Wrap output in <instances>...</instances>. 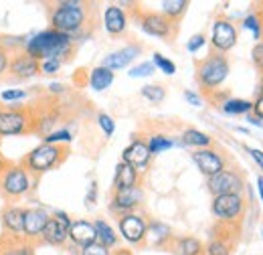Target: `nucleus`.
Masks as SVG:
<instances>
[{"label":"nucleus","mask_w":263,"mask_h":255,"mask_svg":"<svg viewBox=\"0 0 263 255\" xmlns=\"http://www.w3.org/2000/svg\"><path fill=\"white\" fill-rule=\"evenodd\" d=\"M174 251L178 255H202V243L197 237H178L174 243Z\"/></svg>","instance_id":"28"},{"label":"nucleus","mask_w":263,"mask_h":255,"mask_svg":"<svg viewBox=\"0 0 263 255\" xmlns=\"http://www.w3.org/2000/svg\"><path fill=\"white\" fill-rule=\"evenodd\" d=\"M8 65H10V53L4 47H0V75L8 71Z\"/></svg>","instance_id":"43"},{"label":"nucleus","mask_w":263,"mask_h":255,"mask_svg":"<svg viewBox=\"0 0 263 255\" xmlns=\"http://www.w3.org/2000/svg\"><path fill=\"white\" fill-rule=\"evenodd\" d=\"M261 235H263V231H261Z\"/></svg>","instance_id":"55"},{"label":"nucleus","mask_w":263,"mask_h":255,"mask_svg":"<svg viewBox=\"0 0 263 255\" xmlns=\"http://www.w3.org/2000/svg\"><path fill=\"white\" fill-rule=\"evenodd\" d=\"M146 144H148L150 154L154 156V154H160V152H164V150H170V148L174 146V140L164 136V134H154V136H150V140H148Z\"/></svg>","instance_id":"30"},{"label":"nucleus","mask_w":263,"mask_h":255,"mask_svg":"<svg viewBox=\"0 0 263 255\" xmlns=\"http://www.w3.org/2000/svg\"><path fill=\"white\" fill-rule=\"evenodd\" d=\"M8 71L12 77L16 79H31L41 75V63L34 61L31 55H27L25 51H18V53H12L10 55V65H8Z\"/></svg>","instance_id":"13"},{"label":"nucleus","mask_w":263,"mask_h":255,"mask_svg":"<svg viewBox=\"0 0 263 255\" xmlns=\"http://www.w3.org/2000/svg\"><path fill=\"white\" fill-rule=\"evenodd\" d=\"M114 255H132L130 251H116Z\"/></svg>","instance_id":"51"},{"label":"nucleus","mask_w":263,"mask_h":255,"mask_svg":"<svg viewBox=\"0 0 263 255\" xmlns=\"http://www.w3.org/2000/svg\"><path fill=\"white\" fill-rule=\"evenodd\" d=\"M253 61L259 69H263V43L253 47Z\"/></svg>","instance_id":"44"},{"label":"nucleus","mask_w":263,"mask_h":255,"mask_svg":"<svg viewBox=\"0 0 263 255\" xmlns=\"http://www.w3.org/2000/svg\"><path fill=\"white\" fill-rule=\"evenodd\" d=\"M221 110L229 116H239V114H247L249 110H253V103L247 99H229L221 105Z\"/></svg>","instance_id":"31"},{"label":"nucleus","mask_w":263,"mask_h":255,"mask_svg":"<svg viewBox=\"0 0 263 255\" xmlns=\"http://www.w3.org/2000/svg\"><path fill=\"white\" fill-rule=\"evenodd\" d=\"M27 96H29L27 89H4L0 94V99L2 101H18V99H25Z\"/></svg>","instance_id":"39"},{"label":"nucleus","mask_w":263,"mask_h":255,"mask_svg":"<svg viewBox=\"0 0 263 255\" xmlns=\"http://www.w3.org/2000/svg\"><path fill=\"white\" fill-rule=\"evenodd\" d=\"M96 196H98V185H96V183H91V187H89V192H87V198H85L87 207L96 203Z\"/></svg>","instance_id":"46"},{"label":"nucleus","mask_w":263,"mask_h":255,"mask_svg":"<svg viewBox=\"0 0 263 255\" xmlns=\"http://www.w3.org/2000/svg\"><path fill=\"white\" fill-rule=\"evenodd\" d=\"M182 144H184V146H193V148L202 150V148H211L213 138H211L209 134L200 132V130L189 128V130H184V134H182Z\"/></svg>","instance_id":"25"},{"label":"nucleus","mask_w":263,"mask_h":255,"mask_svg":"<svg viewBox=\"0 0 263 255\" xmlns=\"http://www.w3.org/2000/svg\"><path fill=\"white\" fill-rule=\"evenodd\" d=\"M51 215L43 207H25V227H23V239L34 243L41 241V235L49 223Z\"/></svg>","instance_id":"8"},{"label":"nucleus","mask_w":263,"mask_h":255,"mask_svg":"<svg viewBox=\"0 0 263 255\" xmlns=\"http://www.w3.org/2000/svg\"><path fill=\"white\" fill-rule=\"evenodd\" d=\"M227 75H229V61L219 53H215V55H211L198 63L197 79L200 87H204V89L219 87L227 79Z\"/></svg>","instance_id":"6"},{"label":"nucleus","mask_w":263,"mask_h":255,"mask_svg":"<svg viewBox=\"0 0 263 255\" xmlns=\"http://www.w3.org/2000/svg\"><path fill=\"white\" fill-rule=\"evenodd\" d=\"M140 94H142L144 99H148L150 103H160V101H164L166 89L162 85H144L140 89Z\"/></svg>","instance_id":"33"},{"label":"nucleus","mask_w":263,"mask_h":255,"mask_svg":"<svg viewBox=\"0 0 263 255\" xmlns=\"http://www.w3.org/2000/svg\"><path fill=\"white\" fill-rule=\"evenodd\" d=\"M61 67H63V61L45 59V61H41V73H43V75H55V73L61 71Z\"/></svg>","instance_id":"36"},{"label":"nucleus","mask_w":263,"mask_h":255,"mask_svg":"<svg viewBox=\"0 0 263 255\" xmlns=\"http://www.w3.org/2000/svg\"><path fill=\"white\" fill-rule=\"evenodd\" d=\"M140 53H142V47H140V45H128V47H124V49H120V51L109 53V55L101 61V67H105V69H109V71L124 69V67H128Z\"/></svg>","instance_id":"20"},{"label":"nucleus","mask_w":263,"mask_h":255,"mask_svg":"<svg viewBox=\"0 0 263 255\" xmlns=\"http://www.w3.org/2000/svg\"><path fill=\"white\" fill-rule=\"evenodd\" d=\"M193 162L197 164V168L206 178H211V176L219 174L221 170H225V160H223V156L217 150H213V148L195 150L193 152Z\"/></svg>","instance_id":"12"},{"label":"nucleus","mask_w":263,"mask_h":255,"mask_svg":"<svg viewBox=\"0 0 263 255\" xmlns=\"http://www.w3.org/2000/svg\"><path fill=\"white\" fill-rule=\"evenodd\" d=\"M206 43V39H204V34L202 32H198V34H193L191 39H189V43H186V49L191 51V53H197L198 49L202 47Z\"/></svg>","instance_id":"42"},{"label":"nucleus","mask_w":263,"mask_h":255,"mask_svg":"<svg viewBox=\"0 0 263 255\" xmlns=\"http://www.w3.org/2000/svg\"><path fill=\"white\" fill-rule=\"evenodd\" d=\"M6 166V162H2V158H0V172H2V168Z\"/></svg>","instance_id":"52"},{"label":"nucleus","mask_w":263,"mask_h":255,"mask_svg":"<svg viewBox=\"0 0 263 255\" xmlns=\"http://www.w3.org/2000/svg\"><path fill=\"white\" fill-rule=\"evenodd\" d=\"M160 6H162L160 14H164L168 21H176V19H180L186 12L189 2L186 0H164Z\"/></svg>","instance_id":"29"},{"label":"nucleus","mask_w":263,"mask_h":255,"mask_svg":"<svg viewBox=\"0 0 263 255\" xmlns=\"http://www.w3.org/2000/svg\"><path fill=\"white\" fill-rule=\"evenodd\" d=\"M87 14H89V4L79 0H61L49 8V25L53 31L69 34L73 39V34L83 31L87 23Z\"/></svg>","instance_id":"2"},{"label":"nucleus","mask_w":263,"mask_h":255,"mask_svg":"<svg viewBox=\"0 0 263 255\" xmlns=\"http://www.w3.org/2000/svg\"><path fill=\"white\" fill-rule=\"evenodd\" d=\"M206 187H209V192L213 194V196H221V194H239L241 189H243V180H241V176L237 174V172H233V170H221L219 174H215V176H211L209 178V183H206Z\"/></svg>","instance_id":"10"},{"label":"nucleus","mask_w":263,"mask_h":255,"mask_svg":"<svg viewBox=\"0 0 263 255\" xmlns=\"http://www.w3.org/2000/svg\"><path fill=\"white\" fill-rule=\"evenodd\" d=\"M120 233L122 237L132 243V245H140L144 239H146V233H148V221L138 215V213H126V215H120Z\"/></svg>","instance_id":"9"},{"label":"nucleus","mask_w":263,"mask_h":255,"mask_svg":"<svg viewBox=\"0 0 263 255\" xmlns=\"http://www.w3.org/2000/svg\"><path fill=\"white\" fill-rule=\"evenodd\" d=\"M111 83H114V71L101 67V65L96 67V69H91V73H89V85H91V89L105 92Z\"/></svg>","instance_id":"24"},{"label":"nucleus","mask_w":263,"mask_h":255,"mask_svg":"<svg viewBox=\"0 0 263 255\" xmlns=\"http://www.w3.org/2000/svg\"><path fill=\"white\" fill-rule=\"evenodd\" d=\"M73 223V219L67 215L65 211H55L49 219V223L45 227L43 235H41V241L45 245H51V247H63L67 241H69V227Z\"/></svg>","instance_id":"7"},{"label":"nucleus","mask_w":263,"mask_h":255,"mask_svg":"<svg viewBox=\"0 0 263 255\" xmlns=\"http://www.w3.org/2000/svg\"><path fill=\"white\" fill-rule=\"evenodd\" d=\"M172 21H168L164 14L160 12H148L142 16L140 21V29L150 34V37H160V39H168L172 32Z\"/></svg>","instance_id":"17"},{"label":"nucleus","mask_w":263,"mask_h":255,"mask_svg":"<svg viewBox=\"0 0 263 255\" xmlns=\"http://www.w3.org/2000/svg\"><path fill=\"white\" fill-rule=\"evenodd\" d=\"M146 237H150L154 245H164L166 241L172 239V231H170L168 225L160 223V221H152V223H148V233H146Z\"/></svg>","instance_id":"27"},{"label":"nucleus","mask_w":263,"mask_h":255,"mask_svg":"<svg viewBox=\"0 0 263 255\" xmlns=\"http://www.w3.org/2000/svg\"><path fill=\"white\" fill-rule=\"evenodd\" d=\"M33 174L18 162V164H6L0 172V192L6 198H23L34 189Z\"/></svg>","instance_id":"4"},{"label":"nucleus","mask_w":263,"mask_h":255,"mask_svg":"<svg viewBox=\"0 0 263 255\" xmlns=\"http://www.w3.org/2000/svg\"><path fill=\"white\" fill-rule=\"evenodd\" d=\"M73 140V134L69 130H53L51 134L43 136V144H55V146H63Z\"/></svg>","instance_id":"32"},{"label":"nucleus","mask_w":263,"mask_h":255,"mask_svg":"<svg viewBox=\"0 0 263 255\" xmlns=\"http://www.w3.org/2000/svg\"><path fill=\"white\" fill-rule=\"evenodd\" d=\"M34 124H36V118L33 116L31 107L10 105L8 110L0 112V140L12 138V136L33 134Z\"/></svg>","instance_id":"5"},{"label":"nucleus","mask_w":263,"mask_h":255,"mask_svg":"<svg viewBox=\"0 0 263 255\" xmlns=\"http://www.w3.org/2000/svg\"><path fill=\"white\" fill-rule=\"evenodd\" d=\"M243 27L253 32V37H255V39H259V34H261V27H259V19H257L255 14H249V16L243 21Z\"/></svg>","instance_id":"41"},{"label":"nucleus","mask_w":263,"mask_h":255,"mask_svg":"<svg viewBox=\"0 0 263 255\" xmlns=\"http://www.w3.org/2000/svg\"><path fill=\"white\" fill-rule=\"evenodd\" d=\"M247 152L251 154V158L255 160V162L259 164V168L263 170V152L261 150H257V148H247Z\"/></svg>","instance_id":"45"},{"label":"nucleus","mask_w":263,"mask_h":255,"mask_svg":"<svg viewBox=\"0 0 263 255\" xmlns=\"http://www.w3.org/2000/svg\"><path fill=\"white\" fill-rule=\"evenodd\" d=\"M0 112H2V103H0Z\"/></svg>","instance_id":"54"},{"label":"nucleus","mask_w":263,"mask_h":255,"mask_svg":"<svg viewBox=\"0 0 263 255\" xmlns=\"http://www.w3.org/2000/svg\"><path fill=\"white\" fill-rule=\"evenodd\" d=\"M0 255H34V245L23 237H4L0 239Z\"/></svg>","instance_id":"22"},{"label":"nucleus","mask_w":263,"mask_h":255,"mask_svg":"<svg viewBox=\"0 0 263 255\" xmlns=\"http://www.w3.org/2000/svg\"><path fill=\"white\" fill-rule=\"evenodd\" d=\"M257 189H259V194H261V201H263V176L257 178Z\"/></svg>","instance_id":"50"},{"label":"nucleus","mask_w":263,"mask_h":255,"mask_svg":"<svg viewBox=\"0 0 263 255\" xmlns=\"http://www.w3.org/2000/svg\"><path fill=\"white\" fill-rule=\"evenodd\" d=\"M63 89H65V87H63L61 83H49V92H51V94H63Z\"/></svg>","instance_id":"49"},{"label":"nucleus","mask_w":263,"mask_h":255,"mask_svg":"<svg viewBox=\"0 0 263 255\" xmlns=\"http://www.w3.org/2000/svg\"><path fill=\"white\" fill-rule=\"evenodd\" d=\"M93 227H96L98 243L105 245L107 249H109V247H114V245L118 243V235H116L114 227L107 223V221H103V219H96V221H93Z\"/></svg>","instance_id":"26"},{"label":"nucleus","mask_w":263,"mask_h":255,"mask_svg":"<svg viewBox=\"0 0 263 255\" xmlns=\"http://www.w3.org/2000/svg\"><path fill=\"white\" fill-rule=\"evenodd\" d=\"M184 99H186L189 103L197 105V107H200V105H202V99H200L197 94H193V92H184Z\"/></svg>","instance_id":"47"},{"label":"nucleus","mask_w":263,"mask_h":255,"mask_svg":"<svg viewBox=\"0 0 263 255\" xmlns=\"http://www.w3.org/2000/svg\"><path fill=\"white\" fill-rule=\"evenodd\" d=\"M0 221L8 237H23V227H25V207L21 205H8L2 209Z\"/></svg>","instance_id":"16"},{"label":"nucleus","mask_w":263,"mask_h":255,"mask_svg":"<svg viewBox=\"0 0 263 255\" xmlns=\"http://www.w3.org/2000/svg\"><path fill=\"white\" fill-rule=\"evenodd\" d=\"M69 241L77 247H87L91 243L98 241V235H96V227L91 221H85V219H77L73 221L69 227Z\"/></svg>","instance_id":"19"},{"label":"nucleus","mask_w":263,"mask_h":255,"mask_svg":"<svg viewBox=\"0 0 263 255\" xmlns=\"http://www.w3.org/2000/svg\"><path fill=\"white\" fill-rule=\"evenodd\" d=\"M27 55H31L34 61H45V59H57L65 61L73 51V39L69 34L57 32L53 29L36 32L27 39V45L23 49Z\"/></svg>","instance_id":"1"},{"label":"nucleus","mask_w":263,"mask_h":255,"mask_svg":"<svg viewBox=\"0 0 263 255\" xmlns=\"http://www.w3.org/2000/svg\"><path fill=\"white\" fill-rule=\"evenodd\" d=\"M253 112H255V116H257L259 120H263V96L253 103Z\"/></svg>","instance_id":"48"},{"label":"nucleus","mask_w":263,"mask_h":255,"mask_svg":"<svg viewBox=\"0 0 263 255\" xmlns=\"http://www.w3.org/2000/svg\"><path fill=\"white\" fill-rule=\"evenodd\" d=\"M81 255H111V251H109L105 245H101V243L96 241V243L83 247V249H81Z\"/></svg>","instance_id":"40"},{"label":"nucleus","mask_w":263,"mask_h":255,"mask_svg":"<svg viewBox=\"0 0 263 255\" xmlns=\"http://www.w3.org/2000/svg\"><path fill=\"white\" fill-rule=\"evenodd\" d=\"M235 43H237V31H235V27L231 25L229 21H225V19L215 21L213 34H211L213 49L219 51V53H225V51H229V49L235 47Z\"/></svg>","instance_id":"14"},{"label":"nucleus","mask_w":263,"mask_h":255,"mask_svg":"<svg viewBox=\"0 0 263 255\" xmlns=\"http://www.w3.org/2000/svg\"><path fill=\"white\" fill-rule=\"evenodd\" d=\"M211 211L219 221H233L243 213V198H241V194L213 196Z\"/></svg>","instance_id":"11"},{"label":"nucleus","mask_w":263,"mask_h":255,"mask_svg":"<svg viewBox=\"0 0 263 255\" xmlns=\"http://www.w3.org/2000/svg\"><path fill=\"white\" fill-rule=\"evenodd\" d=\"M65 158H67V148L55 146V144H43L41 142L29 154H25V158L21 160V164L36 178V176H43L45 172L57 168Z\"/></svg>","instance_id":"3"},{"label":"nucleus","mask_w":263,"mask_h":255,"mask_svg":"<svg viewBox=\"0 0 263 255\" xmlns=\"http://www.w3.org/2000/svg\"><path fill=\"white\" fill-rule=\"evenodd\" d=\"M144 198V192L140 187H134V189H126V191H114V198H111V211L116 213H134V209L142 203Z\"/></svg>","instance_id":"18"},{"label":"nucleus","mask_w":263,"mask_h":255,"mask_svg":"<svg viewBox=\"0 0 263 255\" xmlns=\"http://www.w3.org/2000/svg\"><path fill=\"white\" fill-rule=\"evenodd\" d=\"M152 160V154L148 150V144L144 140H134L130 146L122 152V162L130 164L136 172H144Z\"/></svg>","instance_id":"15"},{"label":"nucleus","mask_w":263,"mask_h":255,"mask_svg":"<svg viewBox=\"0 0 263 255\" xmlns=\"http://www.w3.org/2000/svg\"><path fill=\"white\" fill-rule=\"evenodd\" d=\"M261 92H263V79H261Z\"/></svg>","instance_id":"53"},{"label":"nucleus","mask_w":263,"mask_h":255,"mask_svg":"<svg viewBox=\"0 0 263 255\" xmlns=\"http://www.w3.org/2000/svg\"><path fill=\"white\" fill-rule=\"evenodd\" d=\"M154 69L156 67L152 63H140L130 69V77H150L154 73Z\"/></svg>","instance_id":"38"},{"label":"nucleus","mask_w":263,"mask_h":255,"mask_svg":"<svg viewBox=\"0 0 263 255\" xmlns=\"http://www.w3.org/2000/svg\"><path fill=\"white\" fill-rule=\"evenodd\" d=\"M98 124H99V128L103 130V134H105V136H111V134L116 132V122H114V118H111V116H107V114H99Z\"/></svg>","instance_id":"37"},{"label":"nucleus","mask_w":263,"mask_h":255,"mask_svg":"<svg viewBox=\"0 0 263 255\" xmlns=\"http://www.w3.org/2000/svg\"><path fill=\"white\" fill-rule=\"evenodd\" d=\"M202 253L204 255H229V247L225 245V241L213 239V241L206 245V249H202Z\"/></svg>","instance_id":"35"},{"label":"nucleus","mask_w":263,"mask_h":255,"mask_svg":"<svg viewBox=\"0 0 263 255\" xmlns=\"http://www.w3.org/2000/svg\"><path fill=\"white\" fill-rule=\"evenodd\" d=\"M138 187V172L132 168L130 164L120 162L116 166V176H114V191H126Z\"/></svg>","instance_id":"23"},{"label":"nucleus","mask_w":263,"mask_h":255,"mask_svg":"<svg viewBox=\"0 0 263 255\" xmlns=\"http://www.w3.org/2000/svg\"><path fill=\"white\" fill-rule=\"evenodd\" d=\"M103 25H105V31L109 34H122V32L128 29V16L124 12V8L120 4H109L103 12Z\"/></svg>","instance_id":"21"},{"label":"nucleus","mask_w":263,"mask_h":255,"mask_svg":"<svg viewBox=\"0 0 263 255\" xmlns=\"http://www.w3.org/2000/svg\"><path fill=\"white\" fill-rule=\"evenodd\" d=\"M152 65L158 67L164 75H174V73H176V65L172 63L170 59H166L164 55H160V53H154V55H152Z\"/></svg>","instance_id":"34"}]
</instances>
